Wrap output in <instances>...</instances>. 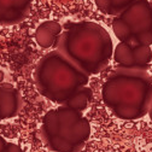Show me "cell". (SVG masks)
<instances>
[{
    "instance_id": "obj_1",
    "label": "cell",
    "mask_w": 152,
    "mask_h": 152,
    "mask_svg": "<svg viewBox=\"0 0 152 152\" xmlns=\"http://www.w3.org/2000/svg\"><path fill=\"white\" fill-rule=\"evenodd\" d=\"M113 48L109 31L91 21L65 26L57 45V50L89 76L99 74L109 65Z\"/></svg>"
},
{
    "instance_id": "obj_2",
    "label": "cell",
    "mask_w": 152,
    "mask_h": 152,
    "mask_svg": "<svg viewBox=\"0 0 152 152\" xmlns=\"http://www.w3.org/2000/svg\"><path fill=\"white\" fill-rule=\"evenodd\" d=\"M102 99L116 117L126 121L147 115L152 99V77L147 71L117 69L102 87Z\"/></svg>"
},
{
    "instance_id": "obj_3",
    "label": "cell",
    "mask_w": 152,
    "mask_h": 152,
    "mask_svg": "<svg viewBox=\"0 0 152 152\" xmlns=\"http://www.w3.org/2000/svg\"><path fill=\"white\" fill-rule=\"evenodd\" d=\"M88 81L89 75L58 50L47 52L34 70V82L39 93L59 105H64L76 91L87 86Z\"/></svg>"
},
{
    "instance_id": "obj_4",
    "label": "cell",
    "mask_w": 152,
    "mask_h": 152,
    "mask_svg": "<svg viewBox=\"0 0 152 152\" xmlns=\"http://www.w3.org/2000/svg\"><path fill=\"white\" fill-rule=\"evenodd\" d=\"M91 123L65 105L48 110L41 121L40 138L52 152H80L91 138Z\"/></svg>"
},
{
    "instance_id": "obj_5",
    "label": "cell",
    "mask_w": 152,
    "mask_h": 152,
    "mask_svg": "<svg viewBox=\"0 0 152 152\" xmlns=\"http://www.w3.org/2000/svg\"><path fill=\"white\" fill-rule=\"evenodd\" d=\"M112 31L120 41L140 46H152V3L137 0L111 23Z\"/></svg>"
},
{
    "instance_id": "obj_6",
    "label": "cell",
    "mask_w": 152,
    "mask_h": 152,
    "mask_svg": "<svg viewBox=\"0 0 152 152\" xmlns=\"http://www.w3.org/2000/svg\"><path fill=\"white\" fill-rule=\"evenodd\" d=\"M112 58L120 69L147 71L152 62V50L150 46L120 41L113 48Z\"/></svg>"
},
{
    "instance_id": "obj_7",
    "label": "cell",
    "mask_w": 152,
    "mask_h": 152,
    "mask_svg": "<svg viewBox=\"0 0 152 152\" xmlns=\"http://www.w3.org/2000/svg\"><path fill=\"white\" fill-rule=\"evenodd\" d=\"M33 0H0V26L23 22L30 12Z\"/></svg>"
},
{
    "instance_id": "obj_8",
    "label": "cell",
    "mask_w": 152,
    "mask_h": 152,
    "mask_svg": "<svg viewBox=\"0 0 152 152\" xmlns=\"http://www.w3.org/2000/svg\"><path fill=\"white\" fill-rule=\"evenodd\" d=\"M23 109V98L21 93L12 86H0V113L3 120L16 117Z\"/></svg>"
},
{
    "instance_id": "obj_9",
    "label": "cell",
    "mask_w": 152,
    "mask_h": 152,
    "mask_svg": "<svg viewBox=\"0 0 152 152\" xmlns=\"http://www.w3.org/2000/svg\"><path fill=\"white\" fill-rule=\"evenodd\" d=\"M62 31L63 27L59 22L53 20L45 21L35 29L34 39L41 48L46 50L50 47H57Z\"/></svg>"
},
{
    "instance_id": "obj_10",
    "label": "cell",
    "mask_w": 152,
    "mask_h": 152,
    "mask_svg": "<svg viewBox=\"0 0 152 152\" xmlns=\"http://www.w3.org/2000/svg\"><path fill=\"white\" fill-rule=\"evenodd\" d=\"M92 99H93V92L87 85L76 91L64 105L79 112H83L89 106Z\"/></svg>"
},
{
    "instance_id": "obj_11",
    "label": "cell",
    "mask_w": 152,
    "mask_h": 152,
    "mask_svg": "<svg viewBox=\"0 0 152 152\" xmlns=\"http://www.w3.org/2000/svg\"><path fill=\"white\" fill-rule=\"evenodd\" d=\"M137 0H94L97 9L109 16L116 17Z\"/></svg>"
},
{
    "instance_id": "obj_12",
    "label": "cell",
    "mask_w": 152,
    "mask_h": 152,
    "mask_svg": "<svg viewBox=\"0 0 152 152\" xmlns=\"http://www.w3.org/2000/svg\"><path fill=\"white\" fill-rule=\"evenodd\" d=\"M1 152H24L23 148L18 145V144H15V142H6L5 147L3 148Z\"/></svg>"
},
{
    "instance_id": "obj_13",
    "label": "cell",
    "mask_w": 152,
    "mask_h": 152,
    "mask_svg": "<svg viewBox=\"0 0 152 152\" xmlns=\"http://www.w3.org/2000/svg\"><path fill=\"white\" fill-rule=\"evenodd\" d=\"M6 142H7V141H6V140H5V139H4L1 135H0V152H1V151H3V148L5 147Z\"/></svg>"
},
{
    "instance_id": "obj_14",
    "label": "cell",
    "mask_w": 152,
    "mask_h": 152,
    "mask_svg": "<svg viewBox=\"0 0 152 152\" xmlns=\"http://www.w3.org/2000/svg\"><path fill=\"white\" fill-rule=\"evenodd\" d=\"M147 115L150 116V120H151V122H152V99H151V104H150V109H148Z\"/></svg>"
},
{
    "instance_id": "obj_15",
    "label": "cell",
    "mask_w": 152,
    "mask_h": 152,
    "mask_svg": "<svg viewBox=\"0 0 152 152\" xmlns=\"http://www.w3.org/2000/svg\"><path fill=\"white\" fill-rule=\"evenodd\" d=\"M3 121V118H1V113H0V122H1Z\"/></svg>"
}]
</instances>
